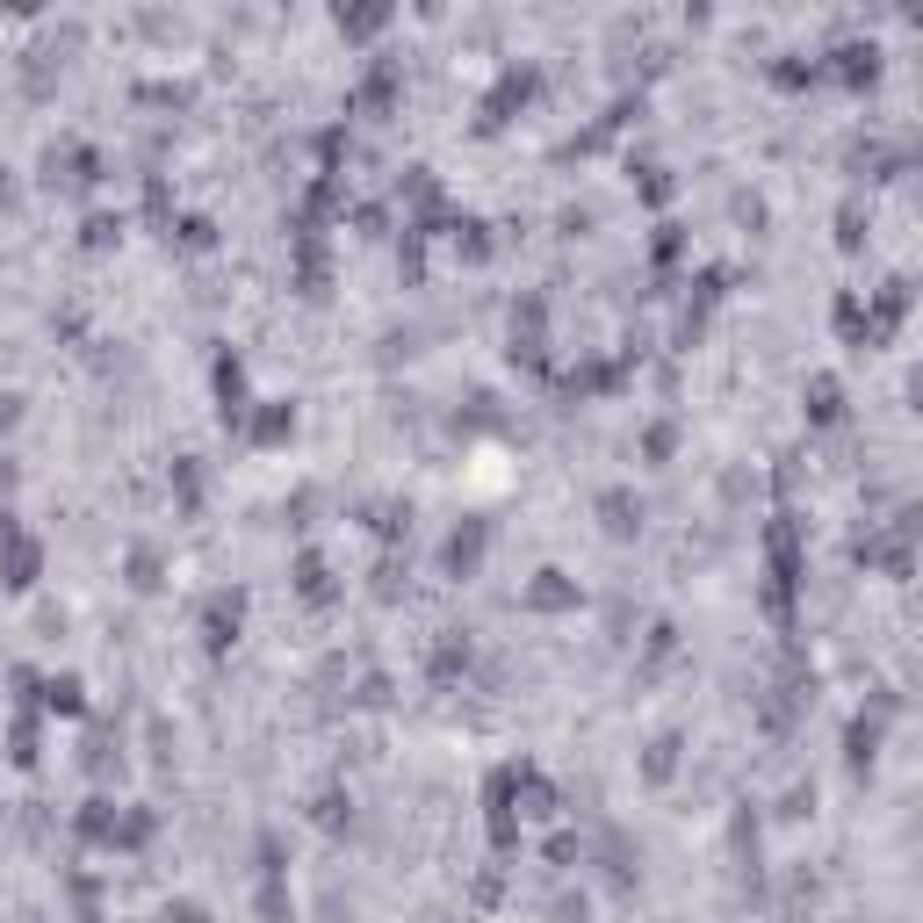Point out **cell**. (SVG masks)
Instances as JSON below:
<instances>
[{"label":"cell","instance_id":"obj_4","mask_svg":"<svg viewBox=\"0 0 923 923\" xmlns=\"http://www.w3.org/2000/svg\"><path fill=\"white\" fill-rule=\"evenodd\" d=\"M30 577H36V541H8V585L22 592Z\"/></svg>","mask_w":923,"mask_h":923},{"label":"cell","instance_id":"obj_3","mask_svg":"<svg viewBox=\"0 0 923 923\" xmlns=\"http://www.w3.org/2000/svg\"><path fill=\"white\" fill-rule=\"evenodd\" d=\"M476 556H484V527H470V534L448 541V570H476Z\"/></svg>","mask_w":923,"mask_h":923},{"label":"cell","instance_id":"obj_6","mask_svg":"<svg viewBox=\"0 0 923 923\" xmlns=\"http://www.w3.org/2000/svg\"><path fill=\"white\" fill-rule=\"evenodd\" d=\"M44 693H51V707H58V715H80V679H51Z\"/></svg>","mask_w":923,"mask_h":923},{"label":"cell","instance_id":"obj_5","mask_svg":"<svg viewBox=\"0 0 923 923\" xmlns=\"http://www.w3.org/2000/svg\"><path fill=\"white\" fill-rule=\"evenodd\" d=\"M534 607H570V585H563V570H541V585H534Z\"/></svg>","mask_w":923,"mask_h":923},{"label":"cell","instance_id":"obj_9","mask_svg":"<svg viewBox=\"0 0 923 923\" xmlns=\"http://www.w3.org/2000/svg\"><path fill=\"white\" fill-rule=\"evenodd\" d=\"M108 239H116V217H94V224H88V245H94V253H102Z\"/></svg>","mask_w":923,"mask_h":923},{"label":"cell","instance_id":"obj_2","mask_svg":"<svg viewBox=\"0 0 923 923\" xmlns=\"http://www.w3.org/2000/svg\"><path fill=\"white\" fill-rule=\"evenodd\" d=\"M339 36H354V44H368V36H383L390 30V8H339Z\"/></svg>","mask_w":923,"mask_h":923},{"label":"cell","instance_id":"obj_10","mask_svg":"<svg viewBox=\"0 0 923 923\" xmlns=\"http://www.w3.org/2000/svg\"><path fill=\"white\" fill-rule=\"evenodd\" d=\"M15 418H22V397H15V390H0V434H8Z\"/></svg>","mask_w":923,"mask_h":923},{"label":"cell","instance_id":"obj_8","mask_svg":"<svg viewBox=\"0 0 923 923\" xmlns=\"http://www.w3.org/2000/svg\"><path fill=\"white\" fill-rule=\"evenodd\" d=\"M607 527H613V534H635V506H627L621 491H613V498H607Z\"/></svg>","mask_w":923,"mask_h":923},{"label":"cell","instance_id":"obj_7","mask_svg":"<svg viewBox=\"0 0 923 923\" xmlns=\"http://www.w3.org/2000/svg\"><path fill=\"white\" fill-rule=\"evenodd\" d=\"M297 577H303V592H311V599H332V585H325V563H318V556H303V563H297Z\"/></svg>","mask_w":923,"mask_h":923},{"label":"cell","instance_id":"obj_1","mask_svg":"<svg viewBox=\"0 0 923 923\" xmlns=\"http://www.w3.org/2000/svg\"><path fill=\"white\" fill-rule=\"evenodd\" d=\"M239 592H217V599H209V613H203V627H209V649H224L231 643V635H239Z\"/></svg>","mask_w":923,"mask_h":923},{"label":"cell","instance_id":"obj_11","mask_svg":"<svg viewBox=\"0 0 923 923\" xmlns=\"http://www.w3.org/2000/svg\"><path fill=\"white\" fill-rule=\"evenodd\" d=\"M816 418H837V383H816Z\"/></svg>","mask_w":923,"mask_h":923}]
</instances>
